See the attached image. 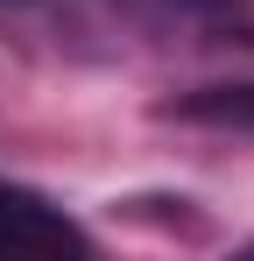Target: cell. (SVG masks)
Masks as SVG:
<instances>
[{
    "mask_svg": "<svg viewBox=\"0 0 254 261\" xmlns=\"http://www.w3.org/2000/svg\"><path fill=\"white\" fill-rule=\"evenodd\" d=\"M92 233L29 184H0V254H85Z\"/></svg>",
    "mask_w": 254,
    "mask_h": 261,
    "instance_id": "1",
    "label": "cell"
},
{
    "mask_svg": "<svg viewBox=\"0 0 254 261\" xmlns=\"http://www.w3.org/2000/svg\"><path fill=\"white\" fill-rule=\"evenodd\" d=\"M163 120H184V127H219V134H254V85L233 78V85H198V92H176L156 106Z\"/></svg>",
    "mask_w": 254,
    "mask_h": 261,
    "instance_id": "2",
    "label": "cell"
}]
</instances>
